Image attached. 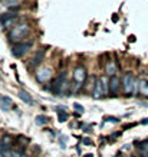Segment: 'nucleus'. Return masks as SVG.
Wrapping results in <instances>:
<instances>
[{
	"label": "nucleus",
	"instance_id": "f8f14e48",
	"mask_svg": "<svg viewBox=\"0 0 148 157\" xmlns=\"http://www.w3.org/2000/svg\"><path fill=\"white\" fill-rule=\"evenodd\" d=\"M43 58H45V51H43V49H40V51H39V52L36 53L33 58H32L30 65H32V67H36V65H39V63L43 61Z\"/></svg>",
	"mask_w": 148,
	"mask_h": 157
},
{
	"label": "nucleus",
	"instance_id": "39448f33",
	"mask_svg": "<svg viewBox=\"0 0 148 157\" xmlns=\"http://www.w3.org/2000/svg\"><path fill=\"white\" fill-rule=\"evenodd\" d=\"M86 76H88V74H86V69L83 67L75 68V71H73V82H75V88H73V90L79 91V88H81V86L83 85V82L86 81Z\"/></svg>",
	"mask_w": 148,
	"mask_h": 157
},
{
	"label": "nucleus",
	"instance_id": "ddd939ff",
	"mask_svg": "<svg viewBox=\"0 0 148 157\" xmlns=\"http://www.w3.org/2000/svg\"><path fill=\"white\" fill-rule=\"evenodd\" d=\"M117 63H115L114 61H111L106 63V67H105V72H106V75H111V76H115V72H117Z\"/></svg>",
	"mask_w": 148,
	"mask_h": 157
},
{
	"label": "nucleus",
	"instance_id": "2eb2a0df",
	"mask_svg": "<svg viewBox=\"0 0 148 157\" xmlns=\"http://www.w3.org/2000/svg\"><path fill=\"white\" fill-rule=\"evenodd\" d=\"M57 120H59V123H65L68 120V114L65 113V111H61V109H57Z\"/></svg>",
	"mask_w": 148,
	"mask_h": 157
},
{
	"label": "nucleus",
	"instance_id": "f03ea898",
	"mask_svg": "<svg viewBox=\"0 0 148 157\" xmlns=\"http://www.w3.org/2000/svg\"><path fill=\"white\" fill-rule=\"evenodd\" d=\"M122 88H124V94L127 97H132L138 90V81L135 79V76L132 74H125L122 76Z\"/></svg>",
	"mask_w": 148,
	"mask_h": 157
},
{
	"label": "nucleus",
	"instance_id": "aec40b11",
	"mask_svg": "<svg viewBox=\"0 0 148 157\" xmlns=\"http://www.w3.org/2000/svg\"><path fill=\"white\" fill-rule=\"evenodd\" d=\"M83 143H85V144H88V146H91V140H89V138H85V140H83Z\"/></svg>",
	"mask_w": 148,
	"mask_h": 157
},
{
	"label": "nucleus",
	"instance_id": "6e6552de",
	"mask_svg": "<svg viewBox=\"0 0 148 157\" xmlns=\"http://www.w3.org/2000/svg\"><path fill=\"white\" fill-rule=\"evenodd\" d=\"M121 79L118 76H111L109 79V94L111 95H117L118 92H120V88H121Z\"/></svg>",
	"mask_w": 148,
	"mask_h": 157
},
{
	"label": "nucleus",
	"instance_id": "7ed1b4c3",
	"mask_svg": "<svg viewBox=\"0 0 148 157\" xmlns=\"http://www.w3.org/2000/svg\"><path fill=\"white\" fill-rule=\"evenodd\" d=\"M109 94V81L106 79L105 75L99 76L98 82L95 84V88H94V92H92V97L94 98H101V97Z\"/></svg>",
	"mask_w": 148,
	"mask_h": 157
},
{
	"label": "nucleus",
	"instance_id": "a211bd4d",
	"mask_svg": "<svg viewBox=\"0 0 148 157\" xmlns=\"http://www.w3.org/2000/svg\"><path fill=\"white\" fill-rule=\"evenodd\" d=\"M137 146H139V147L142 148V151L148 153V141H145V143H142V144H137Z\"/></svg>",
	"mask_w": 148,
	"mask_h": 157
},
{
	"label": "nucleus",
	"instance_id": "5701e85b",
	"mask_svg": "<svg viewBox=\"0 0 148 157\" xmlns=\"http://www.w3.org/2000/svg\"><path fill=\"white\" fill-rule=\"evenodd\" d=\"M131 157H141V156H131Z\"/></svg>",
	"mask_w": 148,
	"mask_h": 157
},
{
	"label": "nucleus",
	"instance_id": "423d86ee",
	"mask_svg": "<svg viewBox=\"0 0 148 157\" xmlns=\"http://www.w3.org/2000/svg\"><path fill=\"white\" fill-rule=\"evenodd\" d=\"M17 20H19V16L17 14H3L0 17V23L5 29H9L12 26H16L17 25Z\"/></svg>",
	"mask_w": 148,
	"mask_h": 157
},
{
	"label": "nucleus",
	"instance_id": "9b49d317",
	"mask_svg": "<svg viewBox=\"0 0 148 157\" xmlns=\"http://www.w3.org/2000/svg\"><path fill=\"white\" fill-rule=\"evenodd\" d=\"M19 98H20L22 101H23V102H26L28 105H35L33 98H32V97L29 95V94L26 92V91H23V90H20V91H19Z\"/></svg>",
	"mask_w": 148,
	"mask_h": 157
},
{
	"label": "nucleus",
	"instance_id": "dca6fc26",
	"mask_svg": "<svg viewBox=\"0 0 148 157\" xmlns=\"http://www.w3.org/2000/svg\"><path fill=\"white\" fill-rule=\"evenodd\" d=\"M2 3H3V5L5 6H19V0H2Z\"/></svg>",
	"mask_w": 148,
	"mask_h": 157
},
{
	"label": "nucleus",
	"instance_id": "6ab92c4d",
	"mask_svg": "<svg viewBox=\"0 0 148 157\" xmlns=\"http://www.w3.org/2000/svg\"><path fill=\"white\" fill-rule=\"evenodd\" d=\"M73 108L76 109V111H79V113H83V107L81 104H73Z\"/></svg>",
	"mask_w": 148,
	"mask_h": 157
},
{
	"label": "nucleus",
	"instance_id": "1a4fd4ad",
	"mask_svg": "<svg viewBox=\"0 0 148 157\" xmlns=\"http://www.w3.org/2000/svg\"><path fill=\"white\" fill-rule=\"evenodd\" d=\"M12 107H13L12 98H9L6 95H0V108L5 109V111H9V109H12Z\"/></svg>",
	"mask_w": 148,
	"mask_h": 157
},
{
	"label": "nucleus",
	"instance_id": "f3484780",
	"mask_svg": "<svg viewBox=\"0 0 148 157\" xmlns=\"http://www.w3.org/2000/svg\"><path fill=\"white\" fill-rule=\"evenodd\" d=\"M105 121H109V123H120V118H115V117H105Z\"/></svg>",
	"mask_w": 148,
	"mask_h": 157
},
{
	"label": "nucleus",
	"instance_id": "9d476101",
	"mask_svg": "<svg viewBox=\"0 0 148 157\" xmlns=\"http://www.w3.org/2000/svg\"><path fill=\"white\" fill-rule=\"evenodd\" d=\"M138 94L142 97H148V81L145 79L138 81Z\"/></svg>",
	"mask_w": 148,
	"mask_h": 157
},
{
	"label": "nucleus",
	"instance_id": "f257e3e1",
	"mask_svg": "<svg viewBox=\"0 0 148 157\" xmlns=\"http://www.w3.org/2000/svg\"><path fill=\"white\" fill-rule=\"evenodd\" d=\"M29 33H30V26L28 23H17L9 32V40L20 43V40H23Z\"/></svg>",
	"mask_w": 148,
	"mask_h": 157
},
{
	"label": "nucleus",
	"instance_id": "4be33fe9",
	"mask_svg": "<svg viewBox=\"0 0 148 157\" xmlns=\"http://www.w3.org/2000/svg\"><path fill=\"white\" fill-rule=\"evenodd\" d=\"M83 157H94L92 154H86V156H83Z\"/></svg>",
	"mask_w": 148,
	"mask_h": 157
},
{
	"label": "nucleus",
	"instance_id": "4468645a",
	"mask_svg": "<svg viewBox=\"0 0 148 157\" xmlns=\"http://www.w3.org/2000/svg\"><path fill=\"white\" fill-rule=\"evenodd\" d=\"M35 123L38 124V125H45V124L49 123V118L48 117H45V115H38L36 120H35Z\"/></svg>",
	"mask_w": 148,
	"mask_h": 157
},
{
	"label": "nucleus",
	"instance_id": "0eeeda50",
	"mask_svg": "<svg viewBox=\"0 0 148 157\" xmlns=\"http://www.w3.org/2000/svg\"><path fill=\"white\" fill-rule=\"evenodd\" d=\"M50 78H52V69H50V68H40V69H38V72H36V79H38V82H40V84L48 82Z\"/></svg>",
	"mask_w": 148,
	"mask_h": 157
},
{
	"label": "nucleus",
	"instance_id": "b1692460",
	"mask_svg": "<svg viewBox=\"0 0 148 157\" xmlns=\"http://www.w3.org/2000/svg\"><path fill=\"white\" fill-rule=\"evenodd\" d=\"M118 157H124V156H118Z\"/></svg>",
	"mask_w": 148,
	"mask_h": 157
},
{
	"label": "nucleus",
	"instance_id": "20e7f679",
	"mask_svg": "<svg viewBox=\"0 0 148 157\" xmlns=\"http://www.w3.org/2000/svg\"><path fill=\"white\" fill-rule=\"evenodd\" d=\"M32 45H33V42H20V43H14L13 48H12V55H13L14 58H22L23 55H26V53L30 51V48H32Z\"/></svg>",
	"mask_w": 148,
	"mask_h": 157
},
{
	"label": "nucleus",
	"instance_id": "412c9836",
	"mask_svg": "<svg viewBox=\"0 0 148 157\" xmlns=\"http://www.w3.org/2000/svg\"><path fill=\"white\" fill-rule=\"evenodd\" d=\"M142 124H148V118H147V120H144V121H142Z\"/></svg>",
	"mask_w": 148,
	"mask_h": 157
}]
</instances>
